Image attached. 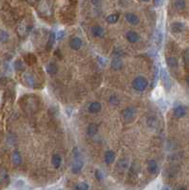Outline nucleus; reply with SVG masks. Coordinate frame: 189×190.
<instances>
[{
  "label": "nucleus",
  "instance_id": "1",
  "mask_svg": "<svg viewBox=\"0 0 189 190\" xmlns=\"http://www.w3.org/2000/svg\"><path fill=\"white\" fill-rule=\"evenodd\" d=\"M72 153H73V156H74V161H73V163L71 164V172L73 174H79L82 171V169H83L84 162H83V160L81 158L79 149L77 147L73 148Z\"/></svg>",
  "mask_w": 189,
  "mask_h": 190
},
{
  "label": "nucleus",
  "instance_id": "2",
  "mask_svg": "<svg viewBox=\"0 0 189 190\" xmlns=\"http://www.w3.org/2000/svg\"><path fill=\"white\" fill-rule=\"evenodd\" d=\"M148 86V81L144 76H138L132 81V87L136 91H144Z\"/></svg>",
  "mask_w": 189,
  "mask_h": 190
},
{
  "label": "nucleus",
  "instance_id": "3",
  "mask_svg": "<svg viewBox=\"0 0 189 190\" xmlns=\"http://www.w3.org/2000/svg\"><path fill=\"white\" fill-rule=\"evenodd\" d=\"M122 114L125 123H132L137 116V109L134 107H128L123 110Z\"/></svg>",
  "mask_w": 189,
  "mask_h": 190
},
{
  "label": "nucleus",
  "instance_id": "4",
  "mask_svg": "<svg viewBox=\"0 0 189 190\" xmlns=\"http://www.w3.org/2000/svg\"><path fill=\"white\" fill-rule=\"evenodd\" d=\"M160 77H161V80L162 81V84L165 85V87L167 88V90H169V88L171 87V81H170L169 74L167 73V71L165 69L161 70Z\"/></svg>",
  "mask_w": 189,
  "mask_h": 190
},
{
  "label": "nucleus",
  "instance_id": "5",
  "mask_svg": "<svg viewBox=\"0 0 189 190\" xmlns=\"http://www.w3.org/2000/svg\"><path fill=\"white\" fill-rule=\"evenodd\" d=\"M82 40H81V38L77 37V36H73L71 39L69 40V48L73 50H79L82 47Z\"/></svg>",
  "mask_w": 189,
  "mask_h": 190
},
{
  "label": "nucleus",
  "instance_id": "6",
  "mask_svg": "<svg viewBox=\"0 0 189 190\" xmlns=\"http://www.w3.org/2000/svg\"><path fill=\"white\" fill-rule=\"evenodd\" d=\"M22 81L23 83L26 85L27 87H33L35 85V80H34V77L29 72H25L23 75H22Z\"/></svg>",
  "mask_w": 189,
  "mask_h": 190
},
{
  "label": "nucleus",
  "instance_id": "7",
  "mask_svg": "<svg viewBox=\"0 0 189 190\" xmlns=\"http://www.w3.org/2000/svg\"><path fill=\"white\" fill-rule=\"evenodd\" d=\"M124 17L127 22L129 23L130 25H133V26H136V25L140 23V18L138 17L137 15L133 14V12H128V14H125Z\"/></svg>",
  "mask_w": 189,
  "mask_h": 190
},
{
  "label": "nucleus",
  "instance_id": "8",
  "mask_svg": "<svg viewBox=\"0 0 189 190\" xmlns=\"http://www.w3.org/2000/svg\"><path fill=\"white\" fill-rule=\"evenodd\" d=\"M173 113L176 118H178V119L183 118L187 113V108L184 106H177L174 108Z\"/></svg>",
  "mask_w": 189,
  "mask_h": 190
},
{
  "label": "nucleus",
  "instance_id": "9",
  "mask_svg": "<svg viewBox=\"0 0 189 190\" xmlns=\"http://www.w3.org/2000/svg\"><path fill=\"white\" fill-rule=\"evenodd\" d=\"M123 66H124V63H123V60L120 57H114L110 62V67H111L112 70H122Z\"/></svg>",
  "mask_w": 189,
  "mask_h": 190
},
{
  "label": "nucleus",
  "instance_id": "10",
  "mask_svg": "<svg viewBox=\"0 0 189 190\" xmlns=\"http://www.w3.org/2000/svg\"><path fill=\"white\" fill-rule=\"evenodd\" d=\"M147 170L150 174H157L159 171V166L155 160H149L147 162Z\"/></svg>",
  "mask_w": 189,
  "mask_h": 190
},
{
  "label": "nucleus",
  "instance_id": "11",
  "mask_svg": "<svg viewBox=\"0 0 189 190\" xmlns=\"http://www.w3.org/2000/svg\"><path fill=\"white\" fill-rule=\"evenodd\" d=\"M125 37H127V39L128 42L130 43H137L140 41V35L138 34L136 32L134 31H129L127 32V34H125Z\"/></svg>",
  "mask_w": 189,
  "mask_h": 190
},
{
  "label": "nucleus",
  "instance_id": "12",
  "mask_svg": "<svg viewBox=\"0 0 189 190\" xmlns=\"http://www.w3.org/2000/svg\"><path fill=\"white\" fill-rule=\"evenodd\" d=\"M184 29V24L182 22H174L171 24L170 30L173 33H180Z\"/></svg>",
  "mask_w": 189,
  "mask_h": 190
},
{
  "label": "nucleus",
  "instance_id": "13",
  "mask_svg": "<svg viewBox=\"0 0 189 190\" xmlns=\"http://www.w3.org/2000/svg\"><path fill=\"white\" fill-rule=\"evenodd\" d=\"M91 33L93 34V36L98 37V38H102L105 36V30L103 27L101 26H93L91 28Z\"/></svg>",
  "mask_w": 189,
  "mask_h": 190
},
{
  "label": "nucleus",
  "instance_id": "14",
  "mask_svg": "<svg viewBox=\"0 0 189 190\" xmlns=\"http://www.w3.org/2000/svg\"><path fill=\"white\" fill-rule=\"evenodd\" d=\"M87 109H89L90 113H92V114H96L98 112L101 111V109H102V105H101L99 102H92L89 105V108H87Z\"/></svg>",
  "mask_w": 189,
  "mask_h": 190
},
{
  "label": "nucleus",
  "instance_id": "15",
  "mask_svg": "<svg viewBox=\"0 0 189 190\" xmlns=\"http://www.w3.org/2000/svg\"><path fill=\"white\" fill-rule=\"evenodd\" d=\"M115 158H116V155H115V152H114V151L107 150L106 153H105V162H106V163H107V164H111V163H114Z\"/></svg>",
  "mask_w": 189,
  "mask_h": 190
},
{
  "label": "nucleus",
  "instance_id": "16",
  "mask_svg": "<svg viewBox=\"0 0 189 190\" xmlns=\"http://www.w3.org/2000/svg\"><path fill=\"white\" fill-rule=\"evenodd\" d=\"M11 162L12 163L15 164V166H20L22 163V157H21V154L19 153V151H14L11 153Z\"/></svg>",
  "mask_w": 189,
  "mask_h": 190
},
{
  "label": "nucleus",
  "instance_id": "17",
  "mask_svg": "<svg viewBox=\"0 0 189 190\" xmlns=\"http://www.w3.org/2000/svg\"><path fill=\"white\" fill-rule=\"evenodd\" d=\"M166 63H167V66L171 69H176L178 68V59L174 57V56H170V57H167L166 58Z\"/></svg>",
  "mask_w": 189,
  "mask_h": 190
},
{
  "label": "nucleus",
  "instance_id": "18",
  "mask_svg": "<svg viewBox=\"0 0 189 190\" xmlns=\"http://www.w3.org/2000/svg\"><path fill=\"white\" fill-rule=\"evenodd\" d=\"M52 163L54 167V168H59L62 163V158L59 154H54L52 157Z\"/></svg>",
  "mask_w": 189,
  "mask_h": 190
},
{
  "label": "nucleus",
  "instance_id": "19",
  "mask_svg": "<svg viewBox=\"0 0 189 190\" xmlns=\"http://www.w3.org/2000/svg\"><path fill=\"white\" fill-rule=\"evenodd\" d=\"M47 72L49 75H55L58 72V67L54 63H49L47 66Z\"/></svg>",
  "mask_w": 189,
  "mask_h": 190
},
{
  "label": "nucleus",
  "instance_id": "20",
  "mask_svg": "<svg viewBox=\"0 0 189 190\" xmlns=\"http://www.w3.org/2000/svg\"><path fill=\"white\" fill-rule=\"evenodd\" d=\"M86 132L89 136H94L98 132V125L96 124H90L86 129Z\"/></svg>",
  "mask_w": 189,
  "mask_h": 190
},
{
  "label": "nucleus",
  "instance_id": "21",
  "mask_svg": "<svg viewBox=\"0 0 189 190\" xmlns=\"http://www.w3.org/2000/svg\"><path fill=\"white\" fill-rule=\"evenodd\" d=\"M55 39H56V34L54 32H52L49 34V37H48V49H52L53 46H54V43H55Z\"/></svg>",
  "mask_w": 189,
  "mask_h": 190
},
{
  "label": "nucleus",
  "instance_id": "22",
  "mask_svg": "<svg viewBox=\"0 0 189 190\" xmlns=\"http://www.w3.org/2000/svg\"><path fill=\"white\" fill-rule=\"evenodd\" d=\"M9 39H10L9 33L6 31H3V30L0 31V43L5 44L9 41Z\"/></svg>",
  "mask_w": 189,
  "mask_h": 190
},
{
  "label": "nucleus",
  "instance_id": "23",
  "mask_svg": "<svg viewBox=\"0 0 189 190\" xmlns=\"http://www.w3.org/2000/svg\"><path fill=\"white\" fill-rule=\"evenodd\" d=\"M174 7L178 11H183L185 8V1L184 0H175L174 1Z\"/></svg>",
  "mask_w": 189,
  "mask_h": 190
},
{
  "label": "nucleus",
  "instance_id": "24",
  "mask_svg": "<svg viewBox=\"0 0 189 190\" xmlns=\"http://www.w3.org/2000/svg\"><path fill=\"white\" fill-rule=\"evenodd\" d=\"M119 20V15H115V14H113V15H108L107 18H106V21L108 23V24H115L117 23Z\"/></svg>",
  "mask_w": 189,
  "mask_h": 190
},
{
  "label": "nucleus",
  "instance_id": "25",
  "mask_svg": "<svg viewBox=\"0 0 189 190\" xmlns=\"http://www.w3.org/2000/svg\"><path fill=\"white\" fill-rule=\"evenodd\" d=\"M128 164L129 163H128V161L127 159H121L118 163V167L120 169L124 170V169H127L128 167Z\"/></svg>",
  "mask_w": 189,
  "mask_h": 190
},
{
  "label": "nucleus",
  "instance_id": "26",
  "mask_svg": "<svg viewBox=\"0 0 189 190\" xmlns=\"http://www.w3.org/2000/svg\"><path fill=\"white\" fill-rule=\"evenodd\" d=\"M14 67L15 69L17 70V71H23L25 70V66H24V63L21 61V60H16L15 62V64H14Z\"/></svg>",
  "mask_w": 189,
  "mask_h": 190
},
{
  "label": "nucleus",
  "instance_id": "27",
  "mask_svg": "<svg viewBox=\"0 0 189 190\" xmlns=\"http://www.w3.org/2000/svg\"><path fill=\"white\" fill-rule=\"evenodd\" d=\"M108 101H109V104L112 105V106H118L120 104V100H119V98L116 95H111L109 97Z\"/></svg>",
  "mask_w": 189,
  "mask_h": 190
},
{
  "label": "nucleus",
  "instance_id": "28",
  "mask_svg": "<svg viewBox=\"0 0 189 190\" xmlns=\"http://www.w3.org/2000/svg\"><path fill=\"white\" fill-rule=\"evenodd\" d=\"M74 188L76 190H87V189H90V185L86 183H79Z\"/></svg>",
  "mask_w": 189,
  "mask_h": 190
},
{
  "label": "nucleus",
  "instance_id": "29",
  "mask_svg": "<svg viewBox=\"0 0 189 190\" xmlns=\"http://www.w3.org/2000/svg\"><path fill=\"white\" fill-rule=\"evenodd\" d=\"M9 180V177L8 174L5 171H0V182L5 183Z\"/></svg>",
  "mask_w": 189,
  "mask_h": 190
},
{
  "label": "nucleus",
  "instance_id": "30",
  "mask_svg": "<svg viewBox=\"0 0 189 190\" xmlns=\"http://www.w3.org/2000/svg\"><path fill=\"white\" fill-rule=\"evenodd\" d=\"M162 32H159L156 33V43L158 46H161L162 45Z\"/></svg>",
  "mask_w": 189,
  "mask_h": 190
},
{
  "label": "nucleus",
  "instance_id": "31",
  "mask_svg": "<svg viewBox=\"0 0 189 190\" xmlns=\"http://www.w3.org/2000/svg\"><path fill=\"white\" fill-rule=\"evenodd\" d=\"M17 31H18V33H19L20 36L24 35V33L26 32V26H25V24H20L18 26Z\"/></svg>",
  "mask_w": 189,
  "mask_h": 190
},
{
  "label": "nucleus",
  "instance_id": "32",
  "mask_svg": "<svg viewBox=\"0 0 189 190\" xmlns=\"http://www.w3.org/2000/svg\"><path fill=\"white\" fill-rule=\"evenodd\" d=\"M94 175H95L96 179H97L98 181H103V179H104V174H103V172L101 171V170L97 169V170L95 171Z\"/></svg>",
  "mask_w": 189,
  "mask_h": 190
},
{
  "label": "nucleus",
  "instance_id": "33",
  "mask_svg": "<svg viewBox=\"0 0 189 190\" xmlns=\"http://www.w3.org/2000/svg\"><path fill=\"white\" fill-rule=\"evenodd\" d=\"M184 61L185 64H189V49H187L184 54Z\"/></svg>",
  "mask_w": 189,
  "mask_h": 190
},
{
  "label": "nucleus",
  "instance_id": "34",
  "mask_svg": "<svg viewBox=\"0 0 189 190\" xmlns=\"http://www.w3.org/2000/svg\"><path fill=\"white\" fill-rule=\"evenodd\" d=\"M90 1H91V4L94 6H99L102 3V0H90Z\"/></svg>",
  "mask_w": 189,
  "mask_h": 190
},
{
  "label": "nucleus",
  "instance_id": "35",
  "mask_svg": "<svg viewBox=\"0 0 189 190\" xmlns=\"http://www.w3.org/2000/svg\"><path fill=\"white\" fill-rule=\"evenodd\" d=\"M154 3H155V6L160 7V6H162V3H163V0H154Z\"/></svg>",
  "mask_w": 189,
  "mask_h": 190
},
{
  "label": "nucleus",
  "instance_id": "36",
  "mask_svg": "<svg viewBox=\"0 0 189 190\" xmlns=\"http://www.w3.org/2000/svg\"><path fill=\"white\" fill-rule=\"evenodd\" d=\"M64 34H65V32H63V31H60V32H59V33H58V35H57V38H58V39H60L61 37L64 36Z\"/></svg>",
  "mask_w": 189,
  "mask_h": 190
},
{
  "label": "nucleus",
  "instance_id": "37",
  "mask_svg": "<svg viewBox=\"0 0 189 190\" xmlns=\"http://www.w3.org/2000/svg\"><path fill=\"white\" fill-rule=\"evenodd\" d=\"M186 82H187V85L189 86V76H188V77L186 78Z\"/></svg>",
  "mask_w": 189,
  "mask_h": 190
},
{
  "label": "nucleus",
  "instance_id": "38",
  "mask_svg": "<svg viewBox=\"0 0 189 190\" xmlns=\"http://www.w3.org/2000/svg\"><path fill=\"white\" fill-rule=\"evenodd\" d=\"M142 1H144V2H149L150 0H142Z\"/></svg>",
  "mask_w": 189,
  "mask_h": 190
}]
</instances>
